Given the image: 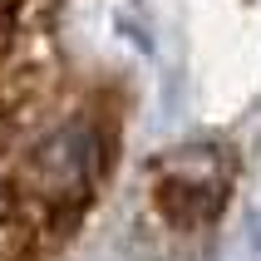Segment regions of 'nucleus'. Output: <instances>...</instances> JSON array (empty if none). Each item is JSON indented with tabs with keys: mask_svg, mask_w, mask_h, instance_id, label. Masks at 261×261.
Returning a JSON list of instances; mask_svg holds the SVG:
<instances>
[{
	"mask_svg": "<svg viewBox=\"0 0 261 261\" xmlns=\"http://www.w3.org/2000/svg\"><path fill=\"white\" fill-rule=\"evenodd\" d=\"M222 197H227V168L212 148L173 153L163 163V177L153 182V202L168 227H207L217 217Z\"/></svg>",
	"mask_w": 261,
	"mask_h": 261,
	"instance_id": "nucleus-2",
	"label": "nucleus"
},
{
	"mask_svg": "<svg viewBox=\"0 0 261 261\" xmlns=\"http://www.w3.org/2000/svg\"><path fill=\"white\" fill-rule=\"evenodd\" d=\"M103 173V133L89 118H64L20 158V188L40 202H74Z\"/></svg>",
	"mask_w": 261,
	"mask_h": 261,
	"instance_id": "nucleus-1",
	"label": "nucleus"
}]
</instances>
